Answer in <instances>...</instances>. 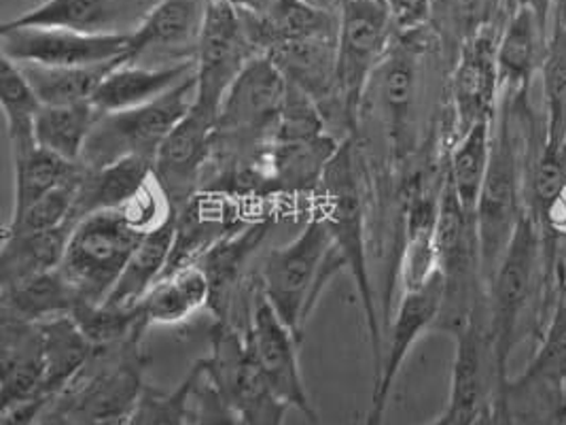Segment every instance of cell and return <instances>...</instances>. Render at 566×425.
Here are the masks:
<instances>
[{
  "label": "cell",
  "instance_id": "3",
  "mask_svg": "<svg viewBox=\"0 0 566 425\" xmlns=\"http://www.w3.org/2000/svg\"><path fill=\"white\" fill-rule=\"evenodd\" d=\"M342 268L346 265L335 249L325 217L312 212L295 239L263 256L258 290L291 332L304 341L306 319Z\"/></svg>",
  "mask_w": 566,
  "mask_h": 425
},
{
  "label": "cell",
  "instance_id": "16",
  "mask_svg": "<svg viewBox=\"0 0 566 425\" xmlns=\"http://www.w3.org/2000/svg\"><path fill=\"white\" fill-rule=\"evenodd\" d=\"M499 32L490 27L469 39L457 53L450 75V99L457 134L480 122H494L501 103V80L496 66Z\"/></svg>",
  "mask_w": 566,
  "mask_h": 425
},
{
  "label": "cell",
  "instance_id": "36",
  "mask_svg": "<svg viewBox=\"0 0 566 425\" xmlns=\"http://www.w3.org/2000/svg\"><path fill=\"white\" fill-rule=\"evenodd\" d=\"M545 99V141L566 143V20L560 15L552 30L541 66Z\"/></svg>",
  "mask_w": 566,
  "mask_h": 425
},
{
  "label": "cell",
  "instance_id": "39",
  "mask_svg": "<svg viewBox=\"0 0 566 425\" xmlns=\"http://www.w3.org/2000/svg\"><path fill=\"white\" fill-rule=\"evenodd\" d=\"M496 0H433L429 28L439 43H450L457 53L469 39L492 27Z\"/></svg>",
  "mask_w": 566,
  "mask_h": 425
},
{
  "label": "cell",
  "instance_id": "43",
  "mask_svg": "<svg viewBox=\"0 0 566 425\" xmlns=\"http://www.w3.org/2000/svg\"><path fill=\"white\" fill-rule=\"evenodd\" d=\"M507 381H501L494 392L490 394L489 400L482 404L480 413L475 415L471 425H515L512 404H510V394H507Z\"/></svg>",
  "mask_w": 566,
  "mask_h": 425
},
{
  "label": "cell",
  "instance_id": "32",
  "mask_svg": "<svg viewBox=\"0 0 566 425\" xmlns=\"http://www.w3.org/2000/svg\"><path fill=\"white\" fill-rule=\"evenodd\" d=\"M45 341V394L57 398L64 394L81 371L90 364L94 346L78 330L73 318L52 319L41 323Z\"/></svg>",
  "mask_w": 566,
  "mask_h": 425
},
{
  "label": "cell",
  "instance_id": "23",
  "mask_svg": "<svg viewBox=\"0 0 566 425\" xmlns=\"http://www.w3.org/2000/svg\"><path fill=\"white\" fill-rule=\"evenodd\" d=\"M240 13L259 55H268L274 48L291 41L337 34V13L316 9L304 0H276L261 13L242 9Z\"/></svg>",
  "mask_w": 566,
  "mask_h": 425
},
{
  "label": "cell",
  "instance_id": "45",
  "mask_svg": "<svg viewBox=\"0 0 566 425\" xmlns=\"http://www.w3.org/2000/svg\"><path fill=\"white\" fill-rule=\"evenodd\" d=\"M480 413V411H478ZM478 413H473V411H464V408H459V406H452V404H448L446 406V411L439 415L436 422H431L429 425H471L473 424V419H475V415Z\"/></svg>",
  "mask_w": 566,
  "mask_h": 425
},
{
  "label": "cell",
  "instance_id": "51",
  "mask_svg": "<svg viewBox=\"0 0 566 425\" xmlns=\"http://www.w3.org/2000/svg\"><path fill=\"white\" fill-rule=\"evenodd\" d=\"M560 387H563V392H565L566 396V374L563 376V381H560Z\"/></svg>",
  "mask_w": 566,
  "mask_h": 425
},
{
  "label": "cell",
  "instance_id": "42",
  "mask_svg": "<svg viewBox=\"0 0 566 425\" xmlns=\"http://www.w3.org/2000/svg\"><path fill=\"white\" fill-rule=\"evenodd\" d=\"M385 4L399 32H413L431 22L433 0H385Z\"/></svg>",
  "mask_w": 566,
  "mask_h": 425
},
{
  "label": "cell",
  "instance_id": "41",
  "mask_svg": "<svg viewBox=\"0 0 566 425\" xmlns=\"http://www.w3.org/2000/svg\"><path fill=\"white\" fill-rule=\"evenodd\" d=\"M200 362V360H198ZM191 425H247L232 402L217 387L200 362V379L191 396Z\"/></svg>",
  "mask_w": 566,
  "mask_h": 425
},
{
  "label": "cell",
  "instance_id": "6",
  "mask_svg": "<svg viewBox=\"0 0 566 425\" xmlns=\"http://www.w3.org/2000/svg\"><path fill=\"white\" fill-rule=\"evenodd\" d=\"M193 103L196 75L149 105L104 113L83 149L81 164L85 168H103L126 158L154 162L168 134L179 126Z\"/></svg>",
  "mask_w": 566,
  "mask_h": 425
},
{
  "label": "cell",
  "instance_id": "49",
  "mask_svg": "<svg viewBox=\"0 0 566 425\" xmlns=\"http://www.w3.org/2000/svg\"><path fill=\"white\" fill-rule=\"evenodd\" d=\"M39 425H71L69 424V419H66V415H64V411L57 406V402L53 400L52 406H50V411L45 413V417L39 422Z\"/></svg>",
  "mask_w": 566,
  "mask_h": 425
},
{
  "label": "cell",
  "instance_id": "52",
  "mask_svg": "<svg viewBox=\"0 0 566 425\" xmlns=\"http://www.w3.org/2000/svg\"><path fill=\"white\" fill-rule=\"evenodd\" d=\"M339 4H342V2H339Z\"/></svg>",
  "mask_w": 566,
  "mask_h": 425
},
{
  "label": "cell",
  "instance_id": "29",
  "mask_svg": "<svg viewBox=\"0 0 566 425\" xmlns=\"http://www.w3.org/2000/svg\"><path fill=\"white\" fill-rule=\"evenodd\" d=\"M494 122H480L459 134L450 149L446 184L454 191L464 211L475 219L478 200L489 175Z\"/></svg>",
  "mask_w": 566,
  "mask_h": 425
},
{
  "label": "cell",
  "instance_id": "14",
  "mask_svg": "<svg viewBox=\"0 0 566 425\" xmlns=\"http://www.w3.org/2000/svg\"><path fill=\"white\" fill-rule=\"evenodd\" d=\"M210 0H159L147 20L129 34L126 62L179 66L196 62Z\"/></svg>",
  "mask_w": 566,
  "mask_h": 425
},
{
  "label": "cell",
  "instance_id": "21",
  "mask_svg": "<svg viewBox=\"0 0 566 425\" xmlns=\"http://www.w3.org/2000/svg\"><path fill=\"white\" fill-rule=\"evenodd\" d=\"M549 30L528 7L512 9L510 20L499 30L496 66L501 90L528 92L533 77L541 73Z\"/></svg>",
  "mask_w": 566,
  "mask_h": 425
},
{
  "label": "cell",
  "instance_id": "20",
  "mask_svg": "<svg viewBox=\"0 0 566 425\" xmlns=\"http://www.w3.org/2000/svg\"><path fill=\"white\" fill-rule=\"evenodd\" d=\"M344 141L332 133L276 138L263 159L265 182L281 194L302 196L323 186L329 164Z\"/></svg>",
  "mask_w": 566,
  "mask_h": 425
},
{
  "label": "cell",
  "instance_id": "38",
  "mask_svg": "<svg viewBox=\"0 0 566 425\" xmlns=\"http://www.w3.org/2000/svg\"><path fill=\"white\" fill-rule=\"evenodd\" d=\"M539 339L533 360L517 381H547L560 385L566 374V292L560 288H554V300Z\"/></svg>",
  "mask_w": 566,
  "mask_h": 425
},
{
  "label": "cell",
  "instance_id": "8",
  "mask_svg": "<svg viewBox=\"0 0 566 425\" xmlns=\"http://www.w3.org/2000/svg\"><path fill=\"white\" fill-rule=\"evenodd\" d=\"M397 34L385 0H342L337 9V87L353 124Z\"/></svg>",
  "mask_w": 566,
  "mask_h": 425
},
{
  "label": "cell",
  "instance_id": "7",
  "mask_svg": "<svg viewBox=\"0 0 566 425\" xmlns=\"http://www.w3.org/2000/svg\"><path fill=\"white\" fill-rule=\"evenodd\" d=\"M143 237L122 211L87 215L73 228L60 270L83 302L103 304Z\"/></svg>",
  "mask_w": 566,
  "mask_h": 425
},
{
  "label": "cell",
  "instance_id": "44",
  "mask_svg": "<svg viewBox=\"0 0 566 425\" xmlns=\"http://www.w3.org/2000/svg\"><path fill=\"white\" fill-rule=\"evenodd\" d=\"M50 396H36V398L22 400L9 406H2V417L0 425H39V422L45 417L53 404Z\"/></svg>",
  "mask_w": 566,
  "mask_h": 425
},
{
  "label": "cell",
  "instance_id": "4",
  "mask_svg": "<svg viewBox=\"0 0 566 425\" xmlns=\"http://www.w3.org/2000/svg\"><path fill=\"white\" fill-rule=\"evenodd\" d=\"M289 83L268 55L253 58L219 106L212 154L232 156V164L247 156L263 159L272 147Z\"/></svg>",
  "mask_w": 566,
  "mask_h": 425
},
{
  "label": "cell",
  "instance_id": "30",
  "mask_svg": "<svg viewBox=\"0 0 566 425\" xmlns=\"http://www.w3.org/2000/svg\"><path fill=\"white\" fill-rule=\"evenodd\" d=\"M268 235V224H251L240 235H228L212 245L200 258L198 265L207 272L210 281V307L226 315L232 304V293L242 277V268L258 251L263 237Z\"/></svg>",
  "mask_w": 566,
  "mask_h": 425
},
{
  "label": "cell",
  "instance_id": "26",
  "mask_svg": "<svg viewBox=\"0 0 566 425\" xmlns=\"http://www.w3.org/2000/svg\"><path fill=\"white\" fill-rule=\"evenodd\" d=\"M78 302H83L81 296L60 268L0 288V313L30 323L71 318Z\"/></svg>",
  "mask_w": 566,
  "mask_h": 425
},
{
  "label": "cell",
  "instance_id": "46",
  "mask_svg": "<svg viewBox=\"0 0 566 425\" xmlns=\"http://www.w3.org/2000/svg\"><path fill=\"white\" fill-rule=\"evenodd\" d=\"M560 2L565 0H514L515 7H528L531 11H535L545 27H549V15Z\"/></svg>",
  "mask_w": 566,
  "mask_h": 425
},
{
  "label": "cell",
  "instance_id": "34",
  "mask_svg": "<svg viewBox=\"0 0 566 425\" xmlns=\"http://www.w3.org/2000/svg\"><path fill=\"white\" fill-rule=\"evenodd\" d=\"M103 113L94 103L81 105L43 106L36 115V143L60 158L81 164L83 149L101 122Z\"/></svg>",
  "mask_w": 566,
  "mask_h": 425
},
{
  "label": "cell",
  "instance_id": "2",
  "mask_svg": "<svg viewBox=\"0 0 566 425\" xmlns=\"http://www.w3.org/2000/svg\"><path fill=\"white\" fill-rule=\"evenodd\" d=\"M554 249L537 217L528 211L496 266L489 288V341L499 379H510L507 366L520 339V328L535 298L554 300Z\"/></svg>",
  "mask_w": 566,
  "mask_h": 425
},
{
  "label": "cell",
  "instance_id": "40",
  "mask_svg": "<svg viewBox=\"0 0 566 425\" xmlns=\"http://www.w3.org/2000/svg\"><path fill=\"white\" fill-rule=\"evenodd\" d=\"M75 191L77 186L62 187L43 196L24 211L11 215L2 235H30V232H48L53 228H62L75 221Z\"/></svg>",
  "mask_w": 566,
  "mask_h": 425
},
{
  "label": "cell",
  "instance_id": "27",
  "mask_svg": "<svg viewBox=\"0 0 566 425\" xmlns=\"http://www.w3.org/2000/svg\"><path fill=\"white\" fill-rule=\"evenodd\" d=\"M149 325H175L210 307V281L200 265L168 270L136 304Z\"/></svg>",
  "mask_w": 566,
  "mask_h": 425
},
{
  "label": "cell",
  "instance_id": "48",
  "mask_svg": "<svg viewBox=\"0 0 566 425\" xmlns=\"http://www.w3.org/2000/svg\"><path fill=\"white\" fill-rule=\"evenodd\" d=\"M233 4L235 9H242V11H253V13H261L265 9H270L276 0H226Z\"/></svg>",
  "mask_w": 566,
  "mask_h": 425
},
{
  "label": "cell",
  "instance_id": "33",
  "mask_svg": "<svg viewBox=\"0 0 566 425\" xmlns=\"http://www.w3.org/2000/svg\"><path fill=\"white\" fill-rule=\"evenodd\" d=\"M0 105L7 120L11 158L24 156L39 145L34 124L43 103L34 94L22 69L4 55H0Z\"/></svg>",
  "mask_w": 566,
  "mask_h": 425
},
{
  "label": "cell",
  "instance_id": "15",
  "mask_svg": "<svg viewBox=\"0 0 566 425\" xmlns=\"http://www.w3.org/2000/svg\"><path fill=\"white\" fill-rule=\"evenodd\" d=\"M214 126L217 115L191 106L155 156V179L177 212L198 196L207 164L212 159Z\"/></svg>",
  "mask_w": 566,
  "mask_h": 425
},
{
  "label": "cell",
  "instance_id": "31",
  "mask_svg": "<svg viewBox=\"0 0 566 425\" xmlns=\"http://www.w3.org/2000/svg\"><path fill=\"white\" fill-rule=\"evenodd\" d=\"M85 166L78 162L60 158L50 149L36 145L24 156L13 158V175H15V196H13V212L24 211L43 196L52 194L62 187L77 186L83 177Z\"/></svg>",
  "mask_w": 566,
  "mask_h": 425
},
{
  "label": "cell",
  "instance_id": "1",
  "mask_svg": "<svg viewBox=\"0 0 566 425\" xmlns=\"http://www.w3.org/2000/svg\"><path fill=\"white\" fill-rule=\"evenodd\" d=\"M533 120L526 92L503 90L494 117L489 175L475 209V235L484 288L528 212Z\"/></svg>",
  "mask_w": 566,
  "mask_h": 425
},
{
  "label": "cell",
  "instance_id": "28",
  "mask_svg": "<svg viewBox=\"0 0 566 425\" xmlns=\"http://www.w3.org/2000/svg\"><path fill=\"white\" fill-rule=\"evenodd\" d=\"M75 226L77 224H66L48 232L30 235H2L0 288L15 286L30 277L60 268Z\"/></svg>",
  "mask_w": 566,
  "mask_h": 425
},
{
  "label": "cell",
  "instance_id": "37",
  "mask_svg": "<svg viewBox=\"0 0 566 425\" xmlns=\"http://www.w3.org/2000/svg\"><path fill=\"white\" fill-rule=\"evenodd\" d=\"M200 379V362L170 392L143 387L126 425H191V396Z\"/></svg>",
  "mask_w": 566,
  "mask_h": 425
},
{
  "label": "cell",
  "instance_id": "10",
  "mask_svg": "<svg viewBox=\"0 0 566 425\" xmlns=\"http://www.w3.org/2000/svg\"><path fill=\"white\" fill-rule=\"evenodd\" d=\"M259 53L247 32L240 9L226 0H210L205 32L196 55V103L219 115L233 81Z\"/></svg>",
  "mask_w": 566,
  "mask_h": 425
},
{
  "label": "cell",
  "instance_id": "11",
  "mask_svg": "<svg viewBox=\"0 0 566 425\" xmlns=\"http://www.w3.org/2000/svg\"><path fill=\"white\" fill-rule=\"evenodd\" d=\"M129 37H96L69 28L0 27V55L52 69L98 66L128 55Z\"/></svg>",
  "mask_w": 566,
  "mask_h": 425
},
{
  "label": "cell",
  "instance_id": "12",
  "mask_svg": "<svg viewBox=\"0 0 566 425\" xmlns=\"http://www.w3.org/2000/svg\"><path fill=\"white\" fill-rule=\"evenodd\" d=\"M244 341L272 392L291 408L306 415V419L316 422V408L310 400L300 369L302 341L276 315L272 304L259 290L249 315Z\"/></svg>",
  "mask_w": 566,
  "mask_h": 425
},
{
  "label": "cell",
  "instance_id": "50",
  "mask_svg": "<svg viewBox=\"0 0 566 425\" xmlns=\"http://www.w3.org/2000/svg\"><path fill=\"white\" fill-rule=\"evenodd\" d=\"M304 2H308V4L316 7V9H323V11L337 13V9H339V2H342V0H304Z\"/></svg>",
  "mask_w": 566,
  "mask_h": 425
},
{
  "label": "cell",
  "instance_id": "25",
  "mask_svg": "<svg viewBox=\"0 0 566 425\" xmlns=\"http://www.w3.org/2000/svg\"><path fill=\"white\" fill-rule=\"evenodd\" d=\"M177 245V212L168 217L161 226L147 232L140 245L134 249L119 281L103 304L128 309L136 307L155 283L168 272Z\"/></svg>",
  "mask_w": 566,
  "mask_h": 425
},
{
  "label": "cell",
  "instance_id": "22",
  "mask_svg": "<svg viewBox=\"0 0 566 425\" xmlns=\"http://www.w3.org/2000/svg\"><path fill=\"white\" fill-rule=\"evenodd\" d=\"M193 75L196 62L179 66H143L124 60L108 71L92 103L103 115L149 105Z\"/></svg>",
  "mask_w": 566,
  "mask_h": 425
},
{
  "label": "cell",
  "instance_id": "17",
  "mask_svg": "<svg viewBox=\"0 0 566 425\" xmlns=\"http://www.w3.org/2000/svg\"><path fill=\"white\" fill-rule=\"evenodd\" d=\"M284 80L306 94L325 117V124L339 122L353 128L337 87V34H318L283 43L268 53Z\"/></svg>",
  "mask_w": 566,
  "mask_h": 425
},
{
  "label": "cell",
  "instance_id": "19",
  "mask_svg": "<svg viewBox=\"0 0 566 425\" xmlns=\"http://www.w3.org/2000/svg\"><path fill=\"white\" fill-rule=\"evenodd\" d=\"M2 406L45 394V341L41 323L0 318ZM52 398V396H50Z\"/></svg>",
  "mask_w": 566,
  "mask_h": 425
},
{
  "label": "cell",
  "instance_id": "9",
  "mask_svg": "<svg viewBox=\"0 0 566 425\" xmlns=\"http://www.w3.org/2000/svg\"><path fill=\"white\" fill-rule=\"evenodd\" d=\"M212 351L202 357V366L217 387L230 400L247 425H284L291 408L279 398L259 371L244 334L228 321H219L210 336Z\"/></svg>",
  "mask_w": 566,
  "mask_h": 425
},
{
  "label": "cell",
  "instance_id": "18",
  "mask_svg": "<svg viewBox=\"0 0 566 425\" xmlns=\"http://www.w3.org/2000/svg\"><path fill=\"white\" fill-rule=\"evenodd\" d=\"M159 0H43L9 27L69 28L96 37H129Z\"/></svg>",
  "mask_w": 566,
  "mask_h": 425
},
{
  "label": "cell",
  "instance_id": "13",
  "mask_svg": "<svg viewBox=\"0 0 566 425\" xmlns=\"http://www.w3.org/2000/svg\"><path fill=\"white\" fill-rule=\"evenodd\" d=\"M443 293H446V283L439 270L438 274L431 281H427L422 288L403 292L401 296L390 323L387 346H382L380 364L374 371V390H371L365 425H382L385 422L390 392L395 387V381L403 371V364L412 346L420 341V336L427 330L438 325L441 307H443Z\"/></svg>",
  "mask_w": 566,
  "mask_h": 425
},
{
  "label": "cell",
  "instance_id": "5",
  "mask_svg": "<svg viewBox=\"0 0 566 425\" xmlns=\"http://www.w3.org/2000/svg\"><path fill=\"white\" fill-rule=\"evenodd\" d=\"M323 203H321V215L325 217L332 237H334L335 249L339 258L344 260L346 270L353 272L357 292L363 302V313L367 323L369 345L374 353V371L380 364L382 357V332L380 321L374 304V292L367 270V253H365V217H363V196H360L359 173L355 164V149L350 141H344L334 162L327 168V175L323 179Z\"/></svg>",
  "mask_w": 566,
  "mask_h": 425
},
{
  "label": "cell",
  "instance_id": "24",
  "mask_svg": "<svg viewBox=\"0 0 566 425\" xmlns=\"http://www.w3.org/2000/svg\"><path fill=\"white\" fill-rule=\"evenodd\" d=\"M154 162L126 158L103 168H85L75 191V221L103 211H122L154 179Z\"/></svg>",
  "mask_w": 566,
  "mask_h": 425
},
{
  "label": "cell",
  "instance_id": "35",
  "mask_svg": "<svg viewBox=\"0 0 566 425\" xmlns=\"http://www.w3.org/2000/svg\"><path fill=\"white\" fill-rule=\"evenodd\" d=\"M122 60L106 62L98 66H77V69H52L36 64H18L32 85L34 94L43 106H66L92 103L98 85Z\"/></svg>",
  "mask_w": 566,
  "mask_h": 425
},
{
  "label": "cell",
  "instance_id": "47",
  "mask_svg": "<svg viewBox=\"0 0 566 425\" xmlns=\"http://www.w3.org/2000/svg\"><path fill=\"white\" fill-rule=\"evenodd\" d=\"M554 288L566 292V240H558L554 249Z\"/></svg>",
  "mask_w": 566,
  "mask_h": 425
}]
</instances>
